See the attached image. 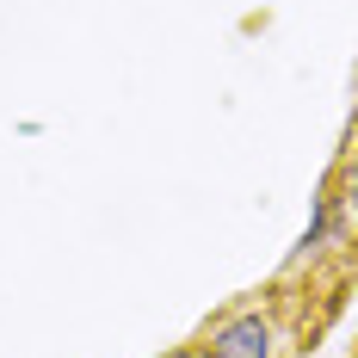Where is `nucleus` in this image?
<instances>
[{
    "mask_svg": "<svg viewBox=\"0 0 358 358\" xmlns=\"http://www.w3.org/2000/svg\"><path fill=\"white\" fill-rule=\"evenodd\" d=\"M346 198H352V210H358V155H352V167H346Z\"/></svg>",
    "mask_w": 358,
    "mask_h": 358,
    "instance_id": "nucleus-2",
    "label": "nucleus"
},
{
    "mask_svg": "<svg viewBox=\"0 0 358 358\" xmlns=\"http://www.w3.org/2000/svg\"><path fill=\"white\" fill-rule=\"evenodd\" d=\"M278 352V327L266 309H235L204 334V358H272Z\"/></svg>",
    "mask_w": 358,
    "mask_h": 358,
    "instance_id": "nucleus-1",
    "label": "nucleus"
}]
</instances>
